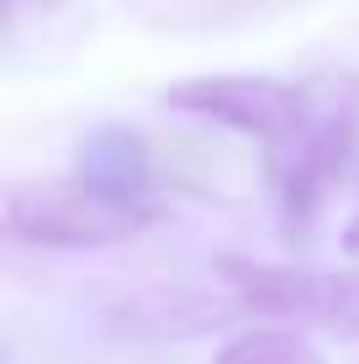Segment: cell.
<instances>
[{
  "instance_id": "6da1fadb",
  "label": "cell",
  "mask_w": 359,
  "mask_h": 364,
  "mask_svg": "<svg viewBox=\"0 0 359 364\" xmlns=\"http://www.w3.org/2000/svg\"><path fill=\"white\" fill-rule=\"evenodd\" d=\"M159 217L154 196H122L85 180L80 169L64 180H11L6 185V232L16 243L48 248H101L138 237Z\"/></svg>"
},
{
  "instance_id": "7a4b0ae2",
  "label": "cell",
  "mask_w": 359,
  "mask_h": 364,
  "mask_svg": "<svg viewBox=\"0 0 359 364\" xmlns=\"http://www.w3.org/2000/svg\"><path fill=\"white\" fill-rule=\"evenodd\" d=\"M359 137V85L349 74H323L312 80V106H306V122L296 127V137L286 148L269 154V180H275V196L286 206V222L301 228L317 211L328 180L343 169Z\"/></svg>"
},
{
  "instance_id": "3957f363",
  "label": "cell",
  "mask_w": 359,
  "mask_h": 364,
  "mask_svg": "<svg viewBox=\"0 0 359 364\" xmlns=\"http://www.w3.org/2000/svg\"><path fill=\"white\" fill-rule=\"evenodd\" d=\"M164 106L191 111V117H212L232 132H249L264 143V159H269L306 122L312 85H286V80H264V74H201V80L169 85Z\"/></svg>"
},
{
  "instance_id": "277c9868",
  "label": "cell",
  "mask_w": 359,
  "mask_h": 364,
  "mask_svg": "<svg viewBox=\"0 0 359 364\" xmlns=\"http://www.w3.org/2000/svg\"><path fill=\"white\" fill-rule=\"evenodd\" d=\"M217 364H323V354L296 328H254V333L232 338L217 354Z\"/></svg>"
},
{
  "instance_id": "5b68a950",
  "label": "cell",
  "mask_w": 359,
  "mask_h": 364,
  "mask_svg": "<svg viewBox=\"0 0 359 364\" xmlns=\"http://www.w3.org/2000/svg\"><path fill=\"white\" fill-rule=\"evenodd\" d=\"M343 248L359 259V206H354V217H349V228H343Z\"/></svg>"
}]
</instances>
